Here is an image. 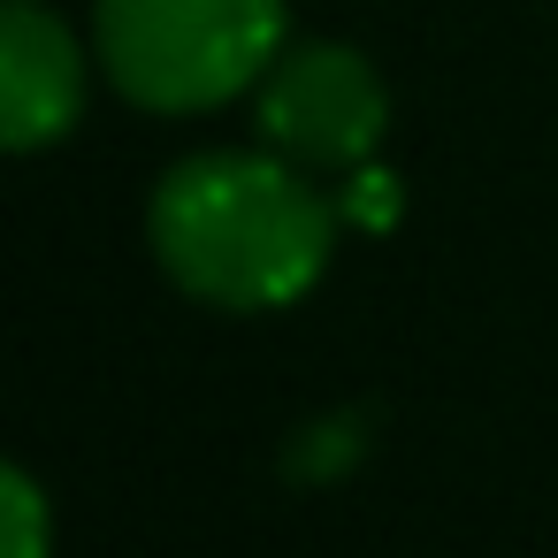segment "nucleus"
<instances>
[{"label":"nucleus","instance_id":"1","mask_svg":"<svg viewBox=\"0 0 558 558\" xmlns=\"http://www.w3.org/2000/svg\"><path fill=\"white\" fill-rule=\"evenodd\" d=\"M337 222L344 215L276 146L192 154L154 184V207H146V238L169 283L230 314H268L314 291V276L329 268Z\"/></svg>","mask_w":558,"mask_h":558},{"label":"nucleus","instance_id":"2","mask_svg":"<svg viewBox=\"0 0 558 558\" xmlns=\"http://www.w3.org/2000/svg\"><path fill=\"white\" fill-rule=\"evenodd\" d=\"M100 70L154 116H207L253 93L283 54V0H100Z\"/></svg>","mask_w":558,"mask_h":558},{"label":"nucleus","instance_id":"3","mask_svg":"<svg viewBox=\"0 0 558 558\" xmlns=\"http://www.w3.org/2000/svg\"><path fill=\"white\" fill-rule=\"evenodd\" d=\"M390 131V93L360 47L306 39L260 77V138L299 169H360Z\"/></svg>","mask_w":558,"mask_h":558},{"label":"nucleus","instance_id":"4","mask_svg":"<svg viewBox=\"0 0 558 558\" xmlns=\"http://www.w3.org/2000/svg\"><path fill=\"white\" fill-rule=\"evenodd\" d=\"M85 116V54L70 24L39 0H9L0 9V138L9 154L54 146Z\"/></svg>","mask_w":558,"mask_h":558},{"label":"nucleus","instance_id":"5","mask_svg":"<svg viewBox=\"0 0 558 558\" xmlns=\"http://www.w3.org/2000/svg\"><path fill=\"white\" fill-rule=\"evenodd\" d=\"M0 527H9V558H47V497L24 466L0 474Z\"/></svg>","mask_w":558,"mask_h":558},{"label":"nucleus","instance_id":"6","mask_svg":"<svg viewBox=\"0 0 558 558\" xmlns=\"http://www.w3.org/2000/svg\"><path fill=\"white\" fill-rule=\"evenodd\" d=\"M337 215L360 222V230H390V222H398V177L375 169V161H360L352 184H344V199H337Z\"/></svg>","mask_w":558,"mask_h":558},{"label":"nucleus","instance_id":"7","mask_svg":"<svg viewBox=\"0 0 558 558\" xmlns=\"http://www.w3.org/2000/svg\"><path fill=\"white\" fill-rule=\"evenodd\" d=\"M352 451H367L360 421H352V413H344V421H322V428H306V436L291 444V474H337V466H352Z\"/></svg>","mask_w":558,"mask_h":558}]
</instances>
